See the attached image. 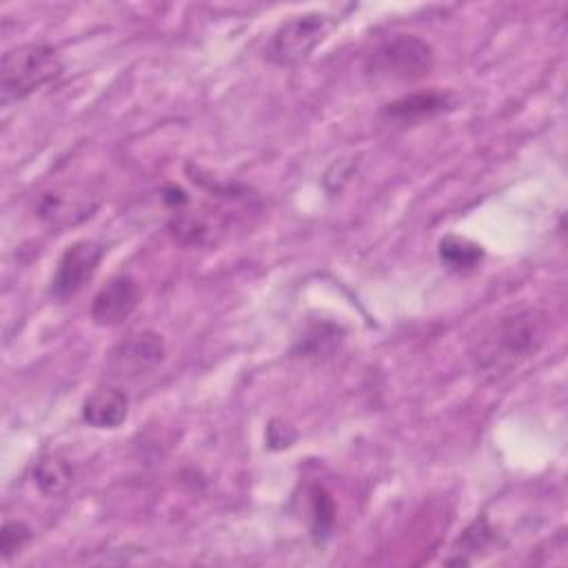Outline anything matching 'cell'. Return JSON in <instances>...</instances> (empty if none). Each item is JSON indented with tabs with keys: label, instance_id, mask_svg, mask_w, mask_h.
Wrapping results in <instances>:
<instances>
[{
	"label": "cell",
	"instance_id": "1",
	"mask_svg": "<svg viewBox=\"0 0 568 568\" xmlns=\"http://www.w3.org/2000/svg\"><path fill=\"white\" fill-rule=\"evenodd\" d=\"M546 339V315L517 308L488 322L470 344V362L479 377L495 382L513 373Z\"/></svg>",
	"mask_w": 568,
	"mask_h": 568
},
{
	"label": "cell",
	"instance_id": "2",
	"mask_svg": "<svg viewBox=\"0 0 568 568\" xmlns=\"http://www.w3.org/2000/svg\"><path fill=\"white\" fill-rule=\"evenodd\" d=\"M435 62L433 47L413 33H397L382 40L364 62L371 84H406L430 73Z\"/></svg>",
	"mask_w": 568,
	"mask_h": 568
},
{
	"label": "cell",
	"instance_id": "3",
	"mask_svg": "<svg viewBox=\"0 0 568 568\" xmlns=\"http://www.w3.org/2000/svg\"><path fill=\"white\" fill-rule=\"evenodd\" d=\"M62 71L58 51L47 42H27L11 47L0 60L2 102H18L53 82Z\"/></svg>",
	"mask_w": 568,
	"mask_h": 568
},
{
	"label": "cell",
	"instance_id": "4",
	"mask_svg": "<svg viewBox=\"0 0 568 568\" xmlns=\"http://www.w3.org/2000/svg\"><path fill=\"white\" fill-rule=\"evenodd\" d=\"M333 20L324 13L308 11L284 20L271 36L264 53L275 67H295L304 62L315 47L328 36Z\"/></svg>",
	"mask_w": 568,
	"mask_h": 568
},
{
	"label": "cell",
	"instance_id": "5",
	"mask_svg": "<svg viewBox=\"0 0 568 568\" xmlns=\"http://www.w3.org/2000/svg\"><path fill=\"white\" fill-rule=\"evenodd\" d=\"M164 339L155 331H135L120 339L106 355V373L111 379L133 382L153 373L164 359Z\"/></svg>",
	"mask_w": 568,
	"mask_h": 568
},
{
	"label": "cell",
	"instance_id": "6",
	"mask_svg": "<svg viewBox=\"0 0 568 568\" xmlns=\"http://www.w3.org/2000/svg\"><path fill=\"white\" fill-rule=\"evenodd\" d=\"M102 257L104 246L95 240H78L69 244L51 275L49 295L60 302L78 295L98 273Z\"/></svg>",
	"mask_w": 568,
	"mask_h": 568
},
{
	"label": "cell",
	"instance_id": "7",
	"mask_svg": "<svg viewBox=\"0 0 568 568\" xmlns=\"http://www.w3.org/2000/svg\"><path fill=\"white\" fill-rule=\"evenodd\" d=\"M140 288L131 275L111 277L91 302V320L98 326L122 324L138 306Z\"/></svg>",
	"mask_w": 568,
	"mask_h": 568
},
{
	"label": "cell",
	"instance_id": "8",
	"mask_svg": "<svg viewBox=\"0 0 568 568\" xmlns=\"http://www.w3.org/2000/svg\"><path fill=\"white\" fill-rule=\"evenodd\" d=\"M98 209V200L87 193H71V191H49L38 200V215L53 229L73 226L93 215Z\"/></svg>",
	"mask_w": 568,
	"mask_h": 568
},
{
	"label": "cell",
	"instance_id": "9",
	"mask_svg": "<svg viewBox=\"0 0 568 568\" xmlns=\"http://www.w3.org/2000/svg\"><path fill=\"white\" fill-rule=\"evenodd\" d=\"M129 417V397L115 388L104 386L93 390L82 404V419L93 428H118Z\"/></svg>",
	"mask_w": 568,
	"mask_h": 568
},
{
	"label": "cell",
	"instance_id": "10",
	"mask_svg": "<svg viewBox=\"0 0 568 568\" xmlns=\"http://www.w3.org/2000/svg\"><path fill=\"white\" fill-rule=\"evenodd\" d=\"M448 106H450V98L446 93L424 91V93H410V95H404V98H399L395 102H388L382 113L388 120L413 122V120L437 115V113L446 111Z\"/></svg>",
	"mask_w": 568,
	"mask_h": 568
},
{
	"label": "cell",
	"instance_id": "11",
	"mask_svg": "<svg viewBox=\"0 0 568 568\" xmlns=\"http://www.w3.org/2000/svg\"><path fill=\"white\" fill-rule=\"evenodd\" d=\"M437 255H439V262L448 268V271H455V273H468L473 268H477L484 260V248L468 240V237H462V235H444L439 240V246H437Z\"/></svg>",
	"mask_w": 568,
	"mask_h": 568
},
{
	"label": "cell",
	"instance_id": "12",
	"mask_svg": "<svg viewBox=\"0 0 568 568\" xmlns=\"http://www.w3.org/2000/svg\"><path fill=\"white\" fill-rule=\"evenodd\" d=\"M73 481V466L60 455H47L33 466V484L42 495L55 497L64 493Z\"/></svg>",
	"mask_w": 568,
	"mask_h": 568
},
{
	"label": "cell",
	"instance_id": "13",
	"mask_svg": "<svg viewBox=\"0 0 568 568\" xmlns=\"http://www.w3.org/2000/svg\"><path fill=\"white\" fill-rule=\"evenodd\" d=\"M490 541H493V528L488 526L486 517H479V519H475V521L462 532V537H459V541H457V546H455L457 557L446 559V564H457V566L462 564V566H466V564H470L468 555H470V552H477V550H484Z\"/></svg>",
	"mask_w": 568,
	"mask_h": 568
},
{
	"label": "cell",
	"instance_id": "14",
	"mask_svg": "<svg viewBox=\"0 0 568 568\" xmlns=\"http://www.w3.org/2000/svg\"><path fill=\"white\" fill-rule=\"evenodd\" d=\"M333 524H335V504L322 486H315L311 490V530L315 539L320 541L326 539L331 535Z\"/></svg>",
	"mask_w": 568,
	"mask_h": 568
},
{
	"label": "cell",
	"instance_id": "15",
	"mask_svg": "<svg viewBox=\"0 0 568 568\" xmlns=\"http://www.w3.org/2000/svg\"><path fill=\"white\" fill-rule=\"evenodd\" d=\"M31 539V528L20 519H7L0 530V555L4 561H9L13 555H18Z\"/></svg>",
	"mask_w": 568,
	"mask_h": 568
}]
</instances>
